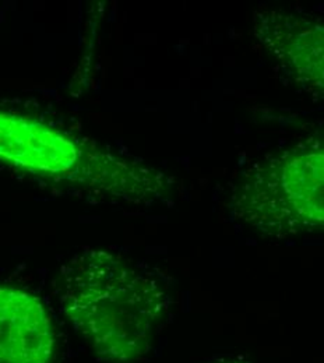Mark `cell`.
Wrapping results in <instances>:
<instances>
[{
  "mask_svg": "<svg viewBox=\"0 0 324 363\" xmlns=\"http://www.w3.org/2000/svg\"><path fill=\"white\" fill-rule=\"evenodd\" d=\"M56 294L65 316L106 362L144 357L169 308L152 272L105 250L87 249L63 266Z\"/></svg>",
  "mask_w": 324,
  "mask_h": 363,
  "instance_id": "1",
  "label": "cell"
},
{
  "mask_svg": "<svg viewBox=\"0 0 324 363\" xmlns=\"http://www.w3.org/2000/svg\"><path fill=\"white\" fill-rule=\"evenodd\" d=\"M228 207L236 223L272 239L324 230V145L256 161L232 183Z\"/></svg>",
  "mask_w": 324,
  "mask_h": 363,
  "instance_id": "2",
  "label": "cell"
},
{
  "mask_svg": "<svg viewBox=\"0 0 324 363\" xmlns=\"http://www.w3.org/2000/svg\"><path fill=\"white\" fill-rule=\"evenodd\" d=\"M72 138L33 119L0 112V160L34 174L65 177L76 174L83 160Z\"/></svg>",
  "mask_w": 324,
  "mask_h": 363,
  "instance_id": "4",
  "label": "cell"
},
{
  "mask_svg": "<svg viewBox=\"0 0 324 363\" xmlns=\"http://www.w3.org/2000/svg\"><path fill=\"white\" fill-rule=\"evenodd\" d=\"M55 334L43 302L14 286H0V363H50Z\"/></svg>",
  "mask_w": 324,
  "mask_h": 363,
  "instance_id": "5",
  "label": "cell"
},
{
  "mask_svg": "<svg viewBox=\"0 0 324 363\" xmlns=\"http://www.w3.org/2000/svg\"><path fill=\"white\" fill-rule=\"evenodd\" d=\"M253 37L278 73L295 87L324 96V20L286 9H260Z\"/></svg>",
  "mask_w": 324,
  "mask_h": 363,
  "instance_id": "3",
  "label": "cell"
}]
</instances>
